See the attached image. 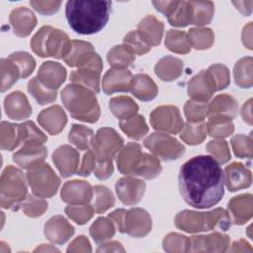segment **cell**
Instances as JSON below:
<instances>
[{
    "label": "cell",
    "mask_w": 253,
    "mask_h": 253,
    "mask_svg": "<svg viewBox=\"0 0 253 253\" xmlns=\"http://www.w3.org/2000/svg\"><path fill=\"white\" fill-rule=\"evenodd\" d=\"M109 218L120 232L130 236L141 237L151 230V218L143 209L134 208L127 211L119 209L110 213Z\"/></svg>",
    "instance_id": "obj_5"
},
{
    "label": "cell",
    "mask_w": 253,
    "mask_h": 253,
    "mask_svg": "<svg viewBox=\"0 0 253 253\" xmlns=\"http://www.w3.org/2000/svg\"><path fill=\"white\" fill-rule=\"evenodd\" d=\"M233 5L236 6V9H238L243 15H248V13L246 12V6L247 5H250V4H253L252 1H248V2H245V1H233L232 2Z\"/></svg>",
    "instance_id": "obj_64"
},
{
    "label": "cell",
    "mask_w": 253,
    "mask_h": 253,
    "mask_svg": "<svg viewBox=\"0 0 253 253\" xmlns=\"http://www.w3.org/2000/svg\"><path fill=\"white\" fill-rule=\"evenodd\" d=\"M37 78L45 88L56 91L66 78V70L60 63L43 62L39 69Z\"/></svg>",
    "instance_id": "obj_16"
},
{
    "label": "cell",
    "mask_w": 253,
    "mask_h": 253,
    "mask_svg": "<svg viewBox=\"0 0 253 253\" xmlns=\"http://www.w3.org/2000/svg\"><path fill=\"white\" fill-rule=\"evenodd\" d=\"M231 145L234 153L238 157H252V140L251 137L238 134L231 139Z\"/></svg>",
    "instance_id": "obj_57"
},
{
    "label": "cell",
    "mask_w": 253,
    "mask_h": 253,
    "mask_svg": "<svg viewBox=\"0 0 253 253\" xmlns=\"http://www.w3.org/2000/svg\"><path fill=\"white\" fill-rule=\"evenodd\" d=\"M137 34L141 40L149 46H155L160 43L163 34V23L154 16H146L137 27Z\"/></svg>",
    "instance_id": "obj_23"
},
{
    "label": "cell",
    "mask_w": 253,
    "mask_h": 253,
    "mask_svg": "<svg viewBox=\"0 0 253 253\" xmlns=\"http://www.w3.org/2000/svg\"><path fill=\"white\" fill-rule=\"evenodd\" d=\"M185 115L190 123H200L208 116L209 105L207 102H199L190 100L184 107Z\"/></svg>",
    "instance_id": "obj_51"
},
{
    "label": "cell",
    "mask_w": 253,
    "mask_h": 253,
    "mask_svg": "<svg viewBox=\"0 0 253 253\" xmlns=\"http://www.w3.org/2000/svg\"><path fill=\"white\" fill-rule=\"evenodd\" d=\"M29 93L36 99V101L41 105H45L52 103L56 99V91L49 90L45 88L37 77L32 78L28 83Z\"/></svg>",
    "instance_id": "obj_43"
},
{
    "label": "cell",
    "mask_w": 253,
    "mask_h": 253,
    "mask_svg": "<svg viewBox=\"0 0 253 253\" xmlns=\"http://www.w3.org/2000/svg\"><path fill=\"white\" fill-rule=\"evenodd\" d=\"M183 62L173 56H166L160 59L155 65L156 75L163 81H172L182 74Z\"/></svg>",
    "instance_id": "obj_33"
},
{
    "label": "cell",
    "mask_w": 253,
    "mask_h": 253,
    "mask_svg": "<svg viewBox=\"0 0 253 253\" xmlns=\"http://www.w3.org/2000/svg\"><path fill=\"white\" fill-rule=\"evenodd\" d=\"M207 149L210 153H211V157H213L218 163H225L230 159V152L226 141L222 139L211 140L207 144Z\"/></svg>",
    "instance_id": "obj_56"
},
{
    "label": "cell",
    "mask_w": 253,
    "mask_h": 253,
    "mask_svg": "<svg viewBox=\"0 0 253 253\" xmlns=\"http://www.w3.org/2000/svg\"><path fill=\"white\" fill-rule=\"evenodd\" d=\"M61 100L70 116L76 120L95 123L100 117V107L95 93L78 84H68L61 92Z\"/></svg>",
    "instance_id": "obj_3"
},
{
    "label": "cell",
    "mask_w": 253,
    "mask_h": 253,
    "mask_svg": "<svg viewBox=\"0 0 253 253\" xmlns=\"http://www.w3.org/2000/svg\"><path fill=\"white\" fill-rule=\"evenodd\" d=\"M180 193L187 204L206 209L218 204L224 195V174L211 156L199 155L185 162L179 173Z\"/></svg>",
    "instance_id": "obj_1"
},
{
    "label": "cell",
    "mask_w": 253,
    "mask_h": 253,
    "mask_svg": "<svg viewBox=\"0 0 253 253\" xmlns=\"http://www.w3.org/2000/svg\"><path fill=\"white\" fill-rule=\"evenodd\" d=\"M11 61H13L20 71V78L28 77L34 70L36 66L35 59L27 52L18 51L12 53L8 57Z\"/></svg>",
    "instance_id": "obj_52"
},
{
    "label": "cell",
    "mask_w": 253,
    "mask_h": 253,
    "mask_svg": "<svg viewBox=\"0 0 253 253\" xmlns=\"http://www.w3.org/2000/svg\"><path fill=\"white\" fill-rule=\"evenodd\" d=\"M145 184L141 180L130 177L120 179L116 184V192L125 205L137 204L144 193Z\"/></svg>",
    "instance_id": "obj_15"
},
{
    "label": "cell",
    "mask_w": 253,
    "mask_h": 253,
    "mask_svg": "<svg viewBox=\"0 0 253 253\" xmlns=\"http://www.w3.org/2000/svg\"><path fill=\"white\" fill-rule=\"evenodd\" d=\"M94 209L88 205H72L65 208L66 214L78 224L86 223L93 216Z\"/></svg>",
    "instance_id": "obj_53"
},
{
    "label": "cell",
    "mask_w": 253,
    "mask_h": 253,
    "mask_svg": "<svg viewBox=\"0 0 253 253\" xmlns=\"http://www.w3.org/2000/svg\"><path fill=\"white\" fill-rule=\"evenodd\" d=\"M206 126L207 132L213 137H226L234 130L231 121L213 117H209V122Z\"/></svg>",
    "instance_id": "obj_48"
},
{
    "label": "cell",
    "mask_w": 253,
    "mask_h": 253,
    "mask_svg": "<svg viewBox=\"0 0 253 253\" xmlns=\"http://www.w3.org/2000/svg\"><path fill=\"white\" fill-rule=\"evenodd\" d=\"M123 42L124 44L126 45L134 54L138 55H143L147 53L151 48V46H149L141 40L136 31H131L128 34H126Z\"/></svg>",
    "instance_id": "obj_55"
},
{
    "label": "cell",
    "mask_w": 253,
    "mask_h": 253,
    "mask_svg": "<svg viewBox=\"0 0 253 253\" xmlns=\"http://www.w3.org/2000/svg\"><path fill=\"white\" fill-rule=\"evenodd\" d=\"M19 136H18V127L17 125L2 122L1 123V148L7 150H13L18 144Z\"/></svg>",
    "instance_id": "obj_50"
},
{
    "label": "cell",
    "mask_w": 253,
    "mask_h": 253,
    "mask_svg": "<svg viewBox=\"0 0 253 253\" xmlns=\"http://www.w3.org/2000/svg\"><path fill=\"white\" fill-rule=\"evenodd\" d=\"M251 31H252V23H249L246 27L243 29L242 33V41L243 44L246 45L249 49H251Z\"/></svg>",
    "instance_id": "obj_62"
},
{
    "label": "cell",
    "mask_w": 253,
    "mask_h": 253,
    "mask_svg": "<svg viewBox=\"0 0 253 253\" xmlns=\"http://www.w3.org/2000/svg\"><path fill=\"white\" fill-rule=\"evenodd\" d=\"M71 45L68 36L50 26L42 27L31 40V47L33 51L41 56H52L61 59L66 56Z\"/></svg>",
    "instance_id": "obj_4"
},
{
    "label": "cell",
    "mask_w": 253,
    "mask_h": 253,
    "mask_svg": "<svg viewBox=\"0 0 253 253\" xmlns=\"http://www.w3.org/2000/svg\"><path fill=\"white\" fill-rule=\"evenodd\" d=\"M74 232L73 227L65 218L60 215L51 217L45 224L44 233L46 238L51 242L61 244L64 243Z\"/></svg>",
    "instance_id": "obj_25"
},
{
    "label": "cell",
    "mask_w": 253,
    "mask_h": 253,
    "mask_svg": "<svg viewBox=\"0 0 253 253\" xmlns=\"http://www.w3.org/2000/svg\"><path fill=\"white\" fill-rule=\"evenodd\" d=\"M206 221L208 230H227L231 225V220L228 212L222 209L217 208L206 212Z\"/></svg>",
    "instance_id": "obj_42"
},
{
    "label": "cell",
    "mask_w": 253,
    "mask_h": 253,
    "mask_svg": "<svg viewBox=\"0 0 253 253\" xmlns=\"http://www.w3.org/2000/svg\"><path fill=\"white\" fill-rule=\"evenodd\" d=\"M20 77V71L17 65L9 58L1 59V91L5 92Z\"/></svg>",
    "instance_id": "obj_47"
},
{
    "label": "cell",
    "mask_w": 253,
    "mask_h": 253,
    "mask_svg": "<svg viewBox=\"0 0 253 253\" xmlns=\"http://www.w3.org/2000/svg\"><path fill=\"white\" fill-rule=\"evenodd\" d=\"M111 112L120 120L125 121L132 118L138 111V106L129 97L121 96L110 100Z\"/></svg>",
    "instance_id": "obj_35"
},
{
    "label": "cell",
    "mask_w": 253,
    "mask_h": 253,
    "mask_svg": "<svg viewBox=\"0 0 253 253\" xmlns=\"http://www.w3.org/2000/svg\"><path fill=\"white\" fill-rule=\"evenodd\" d=\"M211 74L212 75L215 85H216V90H222L226 88L230 82L229 79V71L228 69L221 64H214L209 67L208 69Z\"/></svg>",
    "instance_id": "obj_58"
},
{
    "label": "cell",
    "mask_w": 253,
    "mask_h": 253,
    "mask_svg": "<svg viewBox=\"0 0 253 253\" xmlns=\"http://www.w3.org/2000/svg\"><path fill=\"white\" fill-rule=\"evenodd\" d=\"M251 172L241 163L233 162L226 166L224 183L231 192L247 188L251 185Z\"/></svg>",
    "instance_id": "obj_19"
},
{
    "label": "cell",
    "mask_w": 253,
    "mask_h": 253,
    "mask_svg": "<svg viewBox=\"0 0 253 253\" xmlns=\"http://www.w3.org/2000/svg\"><path fill=\"white\" fill-rule=\"evenodd\" d=\"M119 126L128 137L133 139H141L148 131L144 118L140 115L133 116L128 120L120 121Z\"/></svg>",
    "instance_id": "obj_37"
},
{
    "label": "cell",
    "mask_w": 253,
    "mask_h": 253,
    "mask_svg": "<svg viewBox=\"0 0 253 253\" xmlns=\"http://www.w3.org/2000/svg\"><path fill=\"white\" fill-rule=\"evenodd\" d=\"M30 5L42 15H52L59 10L60 1H31Z\"/></svg>",
    "instance_id": "obj_59"
},
{
    "label": "cell",
    "mask_w": 253,
    "mask_h": 253,
    "mask_svg": "<svg viewBox=\"0 0 253 253\" xmlns=\"http://www.w3.org/2000/svg\"><path fill=\"white\" fill-rule=\"evenodd\" d=\"M235 83L241 88L252 86V58L246 57L236 62L234 67Z\"/></svg>",
    "instance_id": "obj_45"
},
{
    "label": "cell",
    "mask_w": 253,
    "mask_h": 253,
    "mask_svg": "<svg viewBox=\"0 0 253 253\" xmlns=\"http://www.w3.org/2000/svg\"><path fill=\"white\" fill-rule=\"evenodd\" d=\"M38 121L50 134L56 135L63 129L67 119L65 113L59 106H52L39 114Z\"/></svg>",
    "instance_id": "obj_21"
},
{
    "label": "cell",
    "mask_w": 253,
    "mask_h": 253,
    "mask_svg": "<svg viewBox=\"0 0 253 253\" xmlns=\"http://www.w3.org/2000/svg\"><path fill=\"white\" fill-rule=\"evenodd\" d=\"M175 224L180 229L187 232L208 231L206 212H198L194 211H183L176 215Z\"/></svg>",
    "instance_id": "obj_28"
},
{
    "label": "cell",
    "mask_w": 253,
    "mask_h": 253,
    "mask_svg": "<svg viewBox=\"0 0 253 253\" xmlns=\"http://www.w3.org/2000/svg\"><path fill=\"white\" fill-rule=\"evenodd\" d=\"M165 45L169 50L177 53H188L191 50L188 35L183 31H168L166 34Z\"/></svg>",
    "instance_id": "obj_40"
},
{
    "label": "cell",
    "mask_w": 253,
    "mask_h": 253,
    "mask_svg": "<svg viewBox=\"0 0 253 253\" xmlns=\"http://www.w3.org/2000/svg\"><path fill=\"white\" fill-rule=\"evenodd\" d=\"M27 186L21 170L9 165L1 177V206L12 208L26 199Z\"/></svg>",
    "instance_id": "obj_6"
},
{
    "label": "cell",
    "mask_w": 253,
    "mask_h": 253,
    "mask_svg": "<svg viewBox=\"0 0 253 253\" xmlns=\"http://www.w3.org/2000/svg\"><path fill=\"white\" fill-rule=\"evenodd\" d=\"M181 138L190 145L201 143L206 137L207 126L205 123H187L182 128Z\"/></svg>",
    "instance_id": "obj_44"
},
{
    "label": "cell",
    "mask_w": 253,
    "mask_h": 253,
    "mask_svg": "<svg viewBox=\"0 0 253 253\" xmlns=\"http://www.w3.org/2000/svg\"><path fill=\"white\" fill-rule=\"evenodd\" d=\"M161 172V166L158 158L153 154L142 153L140 162L135 169L134 176L143 177L145 179H153Z\"/></svg>",
    "instance_id": "obj_39"
},
{
    "label": "cell",
    "mask_w": 253,
    "mask_h": 253,
    "mask_svg": "<svg viewBox=\"0 0 253 253\" xmlns=\"http://www.w3.org/2000/svg\"><path fill=\"white\" fill-rule=\"evenodd\" d=\"M228 209L235 224H243L252 216V196L250 194L234 197L228 203Z\"/></svg>",
    "instance_id": "obj_30"
},
{
    "label": "cell",
    "mask_w": 253,
    "mask_h": 253,
    "mask_svg": "<svg viewBox=\"0 0 253 253\" xmlns=\"http://www.w3.org/2000/svg\"><path fill=\"white\" fill-rule=\"evenodd\" d=\"M21 208L26 215L30 217H37L46 211L47 203L43 200L37 199L35 197H28L23 204H21Z\"/></svg>",
    "instance_id": "obj_54"
},
{
    "label": "cell",
    "mask_w": 253,
    "mask_h": 253,
    "mask_svg": "<svg viewBox=\"0 0 253 253\" xmlns=\"http://www.w3.org/2000/svg\"><path fill=\"white\" fill-rule=\"evenodd\" d=\"M10 23L17 36L27 37L35 28L37 19L31 10L25 7H20L10 14Z\"/></svg>",
    "instance_id": "obj_26"
},
{
    "label": "cell",
    "mask_w": 253,
    "mask_h": 253,
    "mask_svg": "<svg viewBox=\"0 0 253 253\" xmlns=\"http://www.w3.org/2000/svg\"><path fill=\"white\" fill-rule=\"evenodd\" d=\"M113 170H114V168H113L112 161H106V162L97 161L94 173L98 179L105 180L112 175Z\"/></svg>",
    "instance_id": "obj_61"
},
{
    "label": "cell",
    "mask_w": 253,
    "mask_h": 253,
    "mask_svg": "<svg viewBox=\"0 0 253 253\" xmlns=\"http://www.w3.org/2000/svg\"><path fill=\"white\" fill-rule=\"evenodd\" d=\"M90 233L97 243H100L102 241H105L106 239H109L115 233L112 220H109L108 218H105V217L98 218L91 226Z\"/></svg>",
    "instance_id": "obj_49"
},
{
    "label": "cell",
    "mask_w": 253,
    "mask_h": 253,
    "mask_svg": "<svg viewBox=\"0 0 253 253\" xmlns=\"http://www.w3.org/2000/svg\"><path fill=\"white\" fill-rule=\"evenodd\" d=\"M93 209L96 213H102L114 206L115 199L108 188L96 186L93 189Z\"/></svg>",
    "instance_id": "obj_46"
},
{
    "label": "cell",
    "mask_w": 253,
    "mask_h": 253,
    "mask_svg": "<svg viewBox=\"0 0 253 253\" xmlns=\"http://www.w3.org/2000/svg\"><path fill=\"white\" fill-rule=\"evenodd\" d=\"M130 92L141 101H150L157 95V87L146 74H136L130 83Z\"/></svg>",
    "instance_id": "obj_32"
},
{
    "label": "cell",
    "mask_w": 253,
    "mask_h": 253,
    "mask_svg": "<svg viewBox=\"0 0 253 253\" xmlns=\"http://www.w3.org/2000/svg\"><path fill=\"white\" fill-rule=\"evenodd\" d=\"M144 146L154 156L163 160H175L182 156L185 147L176 138L165 133H152L144 140Z\"/></svg>",
    "instance_id": "obj_8"
},
{
    "label": "cell",
    "mask_w": 253,
    "mask_h": 253,
    "mask_svg": "<svg viewBox=\"0 0 253 253\" xmlns=\"http://www.w3.org/2000/svg\"><path fill=\"white\" fill-rule=\"evenodd\" d=\"M150 123L154 129L172 134L178 133L184 126L179 110L173 106H161L153 110Z\"/></svg>",
    "instance_id": "obj_10"
},
{
    "label": "cell",
    "mask_w": 253,
    "mask_h": 253,
    "mask_svg": "<svg viewBox=\"0 0 253 253\" xmlns=\"http://www.w3.org/2000/svg\"><path fill=\"white\" fill-rule=\"evenodd\" d=\"M93 198V189L85 181H69L64 184L61 199L71 205L86 204Z\"/></svg>",
    "instance_id": "obj_17"
},
{
    "label": "cell",
    "mask_w": 253,
    "mask_h": 253,
    "mask_svg": "<svg viewBox=\"0 0 253 253\" xmlns=\"http://www.w3.org/2000/svg\"><path fill=\"white\" fill-rule=\"evenodd\" d=\"M46 157V148L42 145H24L19 151L14 153L13 160L22 168L30 169L38 163L43 162Z\"/></svg>",
    "instance_id": "obj_29"
},
{
    "label": "cell",
    "mask_w": 253,
    "mask_h": 253,
    "mask_svg": "<svg viewBox=\"0 0 253 253\" xmlns=\"http://www.w3.org/2000/svg\"><path fill=\"white\" fill-rule=\"evenodd\" d=\"M123 142L122 137L114 129L109 127L99 129L92 142V150L97 157V161H112Z\"/></svg>",
    "instance_id": "obj_9"
},
{
    "label": "cell",
    "mask_w": 253,
    "mask_h": 253,
    "mask_svg": "<svg viewBox=\"0 0 253 253\" xmlns=\"http://www.w3.org/2000/svg\"><path fill=\"white\" fill-rule=\"evenodd\" d=\"M108 61L111 66L119 69H126L134 61V53L125 44L114 46L108 53Z\"/></svg>",
    "instance_id": "obj_36"
},
{
    "label": "cell",
    "mask_w": 253,
    "mask_h": 253,
    "mask_svg": "<svg viewBox=\"0 0 253 253\" xmlns=\"http://www.w3.org/2000/svg\"><path fill=\"white\" fill-rule=\"evenodd\" d=\"M68 139L79 150H86L92 146L94 133L91 128L85 126L73 125L70 129Z\"/></svg>",
    "instance_id": "obj_38"
},
{
    "label": "cell",
    "mask_w": 253,
    "mask_h": 253,
    "mask_svg": "<svg viewBox=\"0 0 253 253\" xmlns=\"http://www.w3.org/2000/svg\"><path fill=\"white\" fill-rule=\"evenodd\" d=\"M27 180L34 195L40 198L52 197L60 184V179L48 164L38 163L28 169Z\"/></svg>",
    "instance_id": "obj_7"
},
{
    "label": "cell",
    "mask_w": 253,
    "mask_h": 253,
    "mask_svg": "<svg viewBox=\"0 0 253 253\" xmlns=\"http://www.w3.org/2000/svg\"><path fill=\"white\" fill-rule=\"evenodd\" d=\"M132 74L127 69L112 68L103 77L102 86L107 95L117 92H129Z\"/></svg>",
    "instance_id": "obj_14"
},
{
    "label": "cell",
    "mask_w": 253,
    "mask_h": 253,
    "mask_svg": "<svg viewBox=\"0 0 253 253\" xmlns=\"http://www.w3.org/2000/svg\"><path fill=\"white\" fill-rule=\"evenodd\" d=\"M4 107L7 116L13 120H23L32 114V108L27 97L19 91L6 97Z\"/></svg>",
    "instance_id": "obj_24"
},
{
    "label": "cell",
    "mask_w": 253,
    "mask_h": 253,
    "mask_svg": "<svg viewBox=\"0 0 253 253\" xmlns=\"http://www.w3.org/2000/svg\"><path fill=\"white\" fill-rule=\"evenodd\" d=\"M141 147L138 143L129 142L122 150H120L117 156V165L119 171L124 175H134L141 156Z\"/></svg>",
    "instance_id": "obj_18"
},
{
    "label": "cell",
    "mask_w": 253,
    "mask_h": 253,
    "mask_svg": "<svg viewBox=\"0 0 253 253\" xmlns=\"http://www.w3.org/2000/svg\"><path fill=\"white\" fill-rule=\"evenodd\" d=\"M102 68L103 64L101 57L96 53L88 63L78 67L77 70L70 73V80L72 83L86 87L94 93H99V82Z\"/></svg>",
    "instance_id": "obj_11"
},
{
    "label": "cell",
    "mask_w": 253,
    "mask_h": 253,
    "mask_svg": "<svg viewBox=\"0 0 253 253\" xmlns=\"http://www.w3.org/2000/svg\"><path fill=\"white\" fill-rule=\"evenodd\" d=\"M97 164V157L92 149H89L87 153L83 156L81 167L78 169L77 174L79 176L88 177L92 171L95 170Z\"/></svg>",
    "instance_id": "obj_60"
},
{
    "label": "cell",
    "mask_w": 253,
    "mask_h": 253,
    "mask_svg": "<svg viewBox=\"0 0 253 253\" xmlns=\"http://www.w3.org/2000/svg\"><path fill=\"white\" fill-rule=\"evenodd\" d=\"M216 85L214 79L209 70H202L194 76L188 85V93L192 100L207 102L214 94Z\"/></svg>",
    "instance_id": "obj_13"
},
{
    "label": "cell",
    "mask_w": 253,
    "mask_h": 253,
    "mask_svg": "<svg viewBox=\"0 0 253 253\" xmlns=\"http://www.w3.org/2000/svg\"><path fill=\"white\" fill-rule=\"evenodd\" d=\"M238 105L236 101L228 95H218L209 106V117L219 118L231 121L237 114Z\"/></svg>",
    "instance_id": "obj_27"
},
{
    "label": "cell",
    "mask_w": 253,
    "mask_h": 253,
    "mask_svg": "<svg viewBox=\"0 0 253 253\" xmlns=\"http://www.w3.org/2000/svg\"><path fill=\"white\" fill-rule=\"evenodd\" d=\"M190 44L196 49L210 48L214 42V35L208 28H194L188 33Z\"/></svg>",
    "instance_id": "obj_41"
},
{
    "label": "cell",
    "mask_w": 253,
    "mask_h": 253,
    "mask_svg": "<svg viewBox=\"0 0 253 253\" xmlns=\"http://www.w3.org/2000/svg\"><path fill=\"white\" fill-rule=\"evenodd\" d=\"M152 4L172 26L186 27L190 24L188 1H153Z\"/></svg>",
    "instance_id": "obj_12"
},
{
    "label": "cell",
    "mask_w": 253,
    "mask_h": 253,
    "mask_svg": "<svg viewBox=\"0 0 253 253\" xmlns=\"http://www.w3.org/2000/svg\"><path fill=\"white\" fill-rule=\"evenodd\" d=\"M96 54L93 45L90 42L83 41H71V45L68 53L64 57V61L69 66L81 67L88 63Z\"/></svg>",
    "instance_id": "obj_22"
},
{
    "label": "cell",
    "mask_w": 253,
    "mask_h": 253,
    "mask_svg": "<svg viewBox=\"0 0 253 253\" xmlns=\"http://www.w3.org/2000/svg\"><path fill=\"white\" fill-rule=\"evenodd\" d=\"M190 24L204 26L209 24L214 13V4L211 1H188Z\"/></svg>",
    "instance_id": "obj_31"
},
{
    "label": "cell",
    "mask_w": 253,
    "mask_h": 253,
    "mask_svg": "<svg viewBox=\"0 0 253 253\" xmlns=\"http://www.w3.org/2000/svg\"><path fill=\"white\" fill-rule=\"evenodd\" d=\"M52 158L62 177H69L76 172L79 161V154L69 145H62L58 147L54 151Z\"/></svg>",
    "instance_id": "obj_20"
},
{
    "label": "cell",
    "mask_w": 253,
    "mask_h": 253,
    "mask_svg": "<svg viewBox=\"0 0 253 253\" xmlns=\"http://www.w3.org/2000/svg\"><path fill=\"white\" fill-rule=\"evenodd\" d=\"M242 118L245 122H247L249 125L252 124V116H251V99L246 102V104L243 105L241 110Z\"/></svg>",
    "instance_id": "obj_63"
},
{
    "label": "cell",
    "mask_w": 253,
    "mask_h": 253,
    "mask_svg": "<svg viewBox=\"0 0 253 253\" xmlns=\"http://www.w3.org/2000/svg\"><path fill=\"white\" fill-rule=\"evenodd\" d=\"M17 127L19 141L23 142L25 145L39 146L42 145L47 140L45 134L41 131L31 121L17 125Z\"/></svg>",
    "instance_id": "obj_34"
},
{
    "label": "cell",
    "mask_w": 253,
    "mask_h": 253,
    "mask_svg": "<svg viewBox=\"0 0 253 253\" xmlns=\"http://www.w3.org/2000/svg\"><path fill=\"white\" fill-rule=\"evenodd\" d=\"M112 2L70 0L65 5V16L69 27L80 35L100 32L108 23Z\"/></svg>",
    "instance_id": "obj_2"
}]
</instances>
